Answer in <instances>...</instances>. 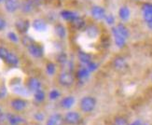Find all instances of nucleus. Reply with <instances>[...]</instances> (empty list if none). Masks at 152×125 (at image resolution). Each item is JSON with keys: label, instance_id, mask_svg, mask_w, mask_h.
Segmentation results:
<instances>
[{"label": "nucleus", "instance_id": "obj_1", "mask_svg": "<svg viewBox=\"0 0 152 125\" xmlns=\"http://www.w3.org/2000/svg\"><path fill=\"white\" fill-rule=\"evenodd\" d=\"M96 100L91 96H85L80 100L79 107L84 113H90L95 108Z\"/></svg>", "mask_w": 152, "mask_h": 125}, {"label": "nucleus", "instance_id": "obj_2", "mask_svg": "<svg viewBox=\"0 0 152 125\" xmlns=\"http://www.w3.org/2000/svg\"><path fill=\"white\" fill-rule=\"evenodd\" d=\"M75 81V77L73 74L71 73V71H64L62 72L59 76V83H60L62 86L64 87H69Z\"/></svg>", "mask_w": 152, "mask_h": 125}, {"label": "nucleus", "instance_id": "obj_3", "mask_svg": "<svg viewBox=\"0 0 152 125\" xmlns=\"http://www.w3.org/2000/svg\"><path fill=\"white\" fill-rule=\"evenodd\" d=\"M81 116L76 111H69L64 116V122L69 125H78L81 122Z\"/></svg>", "mask_w": 152, "mask_h": 125}, {"label": "nucleus", "instance_id": "obj_4", "mask_svg": "<svg viewBox=\"0 0 152 125\" xmlns=\"http://www.w3.org/2000/svg\"><path fill=\"white\" fill-rule=\"evenodd\" d=\"M113 67L118 72H123L128 68V64L123 57L117 56L113 60Z\"/></svg>", "mask_w": 152, "mask_h": 125}, {"label": "nucleus", "instance_id": "obj_5", "mask_svg": "<svg viewBox=\"0 0 152 125\" xmlns=\"http://www.w3.org/2000/svg\"><path fill=\"white\" fill-rule=\"evenodd\" d=\"M91 14L95 20H103L105 18V10L103 7L100 6H94L91 10Z\"/></svg>", "mask_w": 152, "mask_h": 125}, {"label": "nucleus", "instance_id": "obj_6", "mask_svg": "<svg viewBox=\"0 0 152 125\" xmlns=\"http://www.w3.org/2000/svg\"><path fill=\"white\" fill-rule=\"evenodd\" d=\"M28 91L32 93H36L38 90H41V82L37 77H30L27 81Z\"/></svg>", "mask_w": 152, "mask_h": 125}, {"label": "nucleus", "instance_id": "obj_7", "mask_svg": "<svg viewBox=\"0 0 152 125\" xmlns=\"http://www.w3.org/2000/svg\"><path fill=\"white\" fill-rule=\"evenodd\" d=\"M10 106L15 111H22L27 106V102L21 98H15L10 102Z\"/></svg>", "mask_w": 152, "mask_h": 125}, {"label": "nucleus", "instance_id": "obj_8", "mask_svg": "<svg viewBox=\"0 0 152 125\" xmlns=\"http://www.w3.org/2000/svg\"><path fill=\"white\" fill-rule=\"evenodd\" d=\"M30 26V23L28 20H18L15 23V27L16 29L21 33V34H25L28 31Z\"/></svg>", "mask_w": 152, "mask_h": 125}, {"label": "nucleus", "instance_id": "obj_9", "mask_svg": "<svg viewBox=\"0 0 152 125\" xmlns=\"http://www.w3.org/2000/svg\"><path fill=\"white\" fill-rule=\"evenodd\" d=\"M28 49L29 53L35 58H40L43 56V49L41 46H39L37 44H33L32 46H30Z\"/></svg>", "mask_w": 152, "mask_h": 125}, {"label": "nucleus", "instance_id": "obj_10", "mask_svg": "<svg viewBox=\"0 0 152 125\" xmlns=\"http://www.w3.org/2000/svg\"><path fill=\"white\" fill-rule=\"evenodd\" d=\"M20 6L19 0H5V9L9 12H15Z\"/></svg>", "mask_w": 152, "mask_h": 125}, {"label": "nucleus", "instance_id": "obj_11", "mask_svg": "<svg viewBox=\"0 0 152 125\" xmlns=\"http://www.w3.org/2000/svg\"><path fill=\"white\" fill-rule=\"evenodd\" d=\"M112 34H113V36H114L116 45L118 48H123L125 46V40H126V38H125L124 37H122L120 33L118 32L116 27L112 29Z\"/></svg>", "mask_w": 152, "mask_h": 125}, {"label": "nucleus", "instance_id": "obj_12", "mask_svg": "<svg viewBox=\"0 0 152 125\" xmlns=\"http://www.w3.org/2000/svg\"><path fill=\"white\" fill-rule=\"evenodd\" d=\"M72 26H73V28H75L76 30H82L86 27V23L84 21V19L77 16V18H75L73 21L70 22Z\"/></svg>", "mask_w": 152, "mask_h": 125}, {"label": "nucleus", "instance_id": "obj_13", "mask_svg": "<svg viewBox=\"0 0 152 125\" xmlns=\"http://www.w3.org/2000/svg\"><path fill=\"white\" fill-rule=\"evenodd\" d=\"M85 33L89 38H95L99 36V29L96 25H89L86 28Z\"/></svg>", "mask_w": 152, "mask_h": 125}, {"label": "nucleus", "instance_id": "obj_14", "mask_svg": "<svg viewBox=\"0 0 152 125\" xmlns=\"http://www.w3.org/2000/svg\"><path fill=\"white\" fill-rule=\"evenodd\" d=\"M33 27L37 32H44L47 29V23L41 19H36L33 22Z\"/></svg>", "mask_w": 152, "mask_h": 125}, {"label": "nucleus", "instance_id": "obj_15", "mask_svg": "<svg viewBox=\"0 0 152 125\" xmlns=\"http://www.w3.org/2000/svg\"><path fill=\"white\" fill-rule=\"evenodd\" d=\"M78 60L80 61V63H82L83 64H89L90 63L92 62V59H91V55L88 52H85V51H82L80 50L78 52Z\"/></svg>", "mask_w": 152, "mask_h": 125}, {"label": "nucleus", "instance_id": "obj_16", "mask_svg": "<svg viewBox=\"0 0 152 125\" xmlns=\"http://www.w3.org/2000/svg\"><path fill=\"white\" fill-rule=\"evenodd\" d=\"M130 15H131V12H130V10L128 7L123 6L118 10V17H120L121 21L125 22V21H127V20H129Z\"/></svg>", "mask_w": 152, "mask_h": 125}, {"label": "nucleus", "instance_id": "obj_17", "mask_svg": "<svg viewBox=\"0 0 152 125\" xmlns=\"http://www.w3.org/2000/svg\"><path fill=\"white\" fill-rule=\"evenodd\" d=\"M74 104H75V98L73 96H66V97H64V99H62L61 107L63 108L68 109V108L73 107Z\"/></svg>", "mask_w": 152, "mask_h": 125}, {"label": "nucleus", "instance_id": "obj_18", "mask_svg": "<svg viewBox=\"0 0 152 125\" xmlns=\"http://www.w3.org/2000/svg\"><path fill=\"white\" fill-rule=\"evenodd\" d=\"M48 121H50L53 125H63L64 122V118H63L61 114H53L49 118Z\"/></svg>", "mask_w": 152, "mask_h": 125}, {"label": "nucleus", "instance_id": "obj_19", "mask_svg": "<svg viewBox=\"0 0 152 125\" xmlns=\"http://www.w3.org/2000/svg\"><path fill=\"white\" fill-rule=\"evenodd\" d=\"M5 62L8 64L9 65H11V67H15V65H17L19 64V58L14 53L10 52L9 55L7 56Z\"/></svg>", "mask_w": 152, "mask_h": 125}, {"label": "nucleus", "instance_id": "obj_20", "mask_svg": "<svg viewBox=\"0 0 152 125\" xmlns=\"http://www.w3.org/2000/svg\"><path fill=\"white\" fill-rule=\"evenodd\" d=\"M61 16L63 19L66 20V21L72 22L75 18H77L78 15H77V13L73 12V11H70V10H63L61 12Z\"/></svg>", "mask_w": 152, "mask_h": 125}, {"label": "nucleus", "instance_id": "obj_21", "mask_svg": "<svg viewBox=\"0 0 152 125\" xmlns=\"http://www.w3.org/2000/svg\"><path fill=\"white\" fill-rule=\"evenodd\" d=\"M55 33L56 35L60 37V38H64L66 37V30H65V27L63 24H56L55 25Z\"/></svg>", "mask_w": 152, "mask_h": 125}, {"label": "nucleus", "instance_id": "obj_22", "mask_svg": "<svg viewBox=\"0 0 152 125\" xmlns=\"http://www.w3.org/2000/svg\"><path fill=\"white\" fill-rule=\"evenodd\" d=\"M23 119L21 117L13 115V114H8V122L10 125H18L19 123L23 122Z\"/></svg>", "mask_w": 152, "mask_h": 125}, {"label": "nucleus", "instance_id": "obj_23", "mask_svg": "<svg viewBox=\"0 0 152 125\" xmlns=\"http://www.w3.org/2000/svg\"><path fill=\"white\" fill-rule=\"evenodd\" d=\"M116 28H117L118 32L120 33V34H121L122 37H124L125 38H128V37H129V31H128V29H127L126 26H125L123 23H118V24L116 26Z\"/></svg>", "mask_w": 152, "mask_h": 125}, {"label": "nucleus", "instance_id": "obj_24", "mask_svg": "<svg viewBox=\"0 0 152 125\" xmlns=\"http://www.w3.org/2000/svg\"><path fill=\"white\" fill-rule=\"evenodd\" d=\"M34 6L35 5L33 3L28 1V0H26V1H24L21 6H20V8H21V10L23 12H30L31 10H33V9H34Z\"/></svg>", "mask_w": 152, "mask_h": 125}, {"label": "nucleus", "instance_id": "obj_25", "mask_svg": "<svg viewBox=\"0 0 152 125\" xmlns=\"http://www.w3.org/2000/svg\"><path fill=\"white\" fill-rule=\"evenodd\" d=\"M90 74V71L89 69L87 68V67H81V68H79L78 71H77V77L78 78H80V80H83V78H86Z\"/></svg>", "mask_w": 152, "mask_h": 125}, {"label": "nucleus", "instance_id": "obj_26", "mask_svg": "<svg viewBox=\"0 0 152 125\" xmlns=\"http://www.w3.org/2000/svg\"><path fill=\"white\" fill-rule=\"evenodd\" d=\"M45 93L42 91V90H38L37 91H36V93H34V98L35 100L38 103H41L45 100Z\"/></svg>", "mask_w": 152, "mask_h": 125}, {"label": "nucleus", "instance_id": "obj_27", "mask_svg": "<svg viewBox=\"0 0 152 125\" xmlns=\"http://www.w3.org/2000/svg\"><path fill=\"white\" fill-rule=\"evenodd\" d=\"M22 43H23V45L24 46V47L29 48L30 46H32L33 44H35V41H34V39H33L32 37H30L28 36H24L22 38Z\"/></svg>", "mask_w": 152, "mask_h": 125}, {"label": "nucleus", "instance_id": "obj_28", "mask_svg": "<svg viewBox=\"0 0 152 125\" xmlns=\"http://www.w3.org/2000/svg\"><path fill=\"white\" fill-rule=\"evenodd\" d=\"M113 125H129V123H128V121L125 119V118L117 117L115 119V121H114Z\"/></svg>", "mask_w": 152, "mask_h": 125}, {"label": "nucleus", "instance_id": "obj_29", "mask_svg": "<svg viewBox=\"0 0 152 125\" xmlns=\"http://www.w3.org/2000/svg\"><path fill=\"white\" fill-rule=\"evenodd\" d=\"M46 70H47V73L50 75V76H52L54 73H55V64L53 63H48L47 65H46Z\"/></svg>", "mask_w": 152, "mask_h": 125}, {"label": "nucleus", "instance_id": "obj_30", "mask_svg": "<svg viewBox=\"0 0 152 125\" xmlns=\"http://www.w3.org/2000/svg\"><path fill=\"white\" fill-rule=\"evenodd\" d=\"M9 53H10V51L7 50L6 48H4V47H0V59H2V60H6V58H7V56L9 55Z\"/></svg>", "mask_w": 152, "mask_h": 125}, {"label": "nucleus", "instance_id": "obj_31", "mask_svg": "<svg viewBox=\"0 0 152 125\" xmlns=\"http://www.w3.org/2000/svg\"><path fill=\"white\" fill-rule=\"evenodd\" d=\"M49 96H50V99L55 100V99H57L59 96H60V93H59L58 90H52V91H50Z\"/></svg>", "mask_w": 152, "mask_h": 125}, {"label": "nucleus", "instance_id": "obj_32", "mask_svg": "<svg viewBox=\"0 0 152 125\" xmlns=\"http://www.w3.org/2000/svg\"><path fill=\"white\" fill-rule=\"evenodd\" d=\"M58 62L60 63V64H65L67 62V56H66V54L65 53H61V54H59V56H58Z\"/></svg>", "mask_w": 152, "mask_h": 125}, {"label": "nucleus", "instance_id": "obj_33", "mask_svg": "<svg viewBox=\"0 0 152 125\" xmlns=\"http://www.w3.org/2000/svg\"><path fill=\"white\" fill-rule=\"evenodd\" d=\"M7 121H8V114L0 113V125H6Z\"/></svg>", "mask_w": 152, "mask_h": 125}, {"label": "nucleus", "instance_id": "obj_34", "mask_svg": "<svg viewBox=\"0 0 152 125\" xmlns=\"http://www.w3.org/2000/svg\"><path fill=\"white\" fill-rule=\"evenodd\" d=\"M14 91L19 94H27V90L24 89V88H22V87H16L14 89Z\"/></svg>", "mask_w": 152, "mask_h": 125}, {"label": "nucleus", "instance_id": "obj_35", "mask_svg": "<svg viewBox=\"0 0 152 125\" xmlns=\"http://www.w3.org/2000/svg\"><path fill=\"white\" fill-rule=\"evenodd\" d=\"M8 37L10 39L11 41H13V42H18V37L16 36L15 33H13V32H10L9 34H8Z\"/></svg>", "mask_w": 152, "mask_h": 125}, {"label": "nucleus", "instance_id": "obj_36", "mask_svg": "<svg viewBox=\"0 0 152 125\" xmlns=\"http://www.w3.org/2000/svg\"><path fill=\"white\" fill-rule=\"evenodd\" d=\"M104 19H105V21H107V23L108 24H113L114 22H115V18L113 17V15H111V14L107 15Z\"/></svg>", "mask_w": 152, "mask_h": 125}, {"label": "nucleus", "instance_id": "obj_37", "mask_svg": "<svg viewBox=\"0 0 152 125\" xmlns=\"http://www.w3.org/2000/svg\"><path fill=\"white\" fill-rule=\"evenodd\" d=\"M86 67H87V68L89 69L90 72H91V71H94V70H95V69L97 68V64H94V62H91V63H90L89 64L86 65Z\"/></svg>", "mask_w": 152, "mask_h": 125}, {"label": "nucleus", "instance_id": "obj_38", "mask_svg": "<svg viewBox=\"0 0 152 125\" xmlns=\"http://www.w3.org/2000/svg\"><path fill=\"white\" fill-rule=\"evenodd\" d=\"M35 118H36V120H37L39 121H42L44 120V115L40 112H38L35 115Z\"/></svg>", "mask_w": 152, "mask_h": 125}, {"label": "nucleus", "instance_id": "obj_39", "mask_svg": "<svg viewBox=\"0 0 152 125\" xmlns=\"http://www.w3.org/2000/svg\"><path fill=\"white\" fill-rule=\"evenodd\" d=\"M5 27H6V22H5V20L2 19V18H0V31L3 30Z\"/></svg>", "mask_w": 152, "mask_h": 125}, {"label": "nucleus", "instance_id": "obj_40", "mask_svg": "<svg viewBox=\"0 0 152 125\" xmlns=\"http://www.w3.org/2000/svg\"><path fill=\"white\" fill-rule=\"evenodd\" d=\"M131 125H142V124H141V122H140V121H137L134 122L133 124H131Z\"/></svg>", "mask_w": 152, "mask_h": 125}, {"label": "nucleus", "instance_id": "obj_41", "mask_svg": "<svg viewBox=\"0 0 152 125\" xmlns=\"http://www.w3.org/2000/svg\"><path fill=\"white\" fill-rule=\"evenodd\" d=\"M148 27H149L150 29H152V21L149 22V23H148Z\"/></svg>", "mask_w": 152, "mask_h": 125}, {"label": "nucleus", "instance_id": "obj_42", "mask_svg": "<svg viewBox=\"0 0 152 125\" xmlns=\"http://www.w3.org/2000/svg\"><path fill=\"white\" fill-rule=\"evenodd\" d=\"M2 2H5V0H0V3H2Z\"/></svg>", "mask_w": 152, "mask_h": 125}, {"label": "nucleus", "instance_id": "obj_43", "mask_svg": "<svg viewBox=\"0 0 152 125\" xmlns=\"http://www.w3.org/2000/svg\"><path fill=\"white\" fill-rule=\"evenodd\" d=\"M151 81H152V77H151Z\"/></svg>", "mask_w": 152, "mask_h": 125}, {"label": "nucleus", "instance_id": "obj_44", "mask_svg": "<svg viewBox=\"0 0 152 125\" xmlns=\"http://www.w3.org/2000/svg\"><path fill=\"white\" fill-rule=\"evenodd\" d=\"M134 1H138V0H134Z\"/></svg>", "mask_w": 152, "mask_h": 125}]
</instances>
